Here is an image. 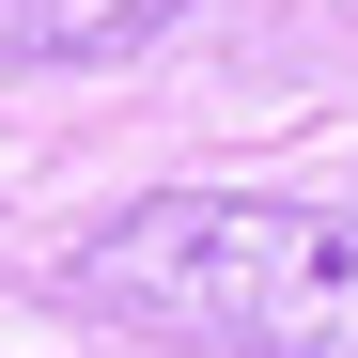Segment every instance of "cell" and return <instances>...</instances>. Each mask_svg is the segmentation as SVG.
<instances>
[{
  "label": "cell",
  "mask_w": 358,
  "mask_h": 358,
  "mask_svg": "<svg viewBox=\"0 0 358 358\" xmlns=\"http://www.w3.org/2000/svg\"><path fill=\"white\" fill-rule=\"evenodd\" d=\"M171 0H0V47H125Z\"/></svg>",
  "instance_id": "obj_2"
},
{
  "label": "cell",
  "mask_w": 358,
  "mask_h": 358,
  "mask_svg": "<svg viewBox=\"0 0 358 358\" xmlns=\"http://www.w3.org/2000/svg\"><path fill=\"white\" fill-rule=\"evenodd\" d=\"M63 280H78V312L203 343V358H358V203L156 187Z\"/></svg>",
  "instance_id": "obj_1"
}]
</instances>
